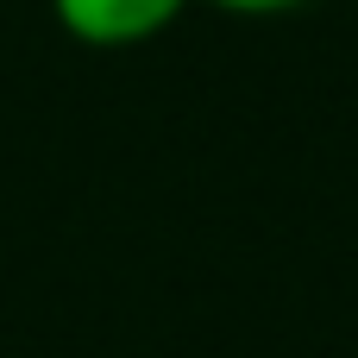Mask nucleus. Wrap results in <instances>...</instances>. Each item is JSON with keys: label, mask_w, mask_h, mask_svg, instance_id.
<instances>
[{"label": "nucleus", "mask_w": 358, "mask_h": 358, "mask_svg": "<svg viewBox=\"0 0 358 358\" xmlns=\"http://www.w3.org/2000/svg\"><path fill=\"white\" fill-rule=\"evenodd\" d=\"M195 0H50V19L63 38L88 50H132L164 38Z\"/></svg>", "instance_id": "1"}, {"label": "nucleus", "mask_w": 358, "mask_h": 358, "mask_svg": "<svg viewBox=\"0 0 358 358\" xmlns=\"http://www.w3.org/2000/svg\"><path fill=\"white\" fill-rule=\"evenodd\" d=\"M201 6L233 13V19H283V13H296V6H308V0H201Z\"/></svg>", "instance_id": "2"}]
</instances>
